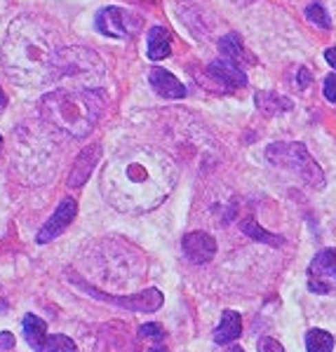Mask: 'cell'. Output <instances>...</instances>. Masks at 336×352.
Segmentation results:
<instances>
[{"label": "cell", "mask_w": 336, "mask_h": 352, "mask_svg": "<svg viewBox=\"0 0 336 352\" xmlns=\"http://www.w3.org/2000/svg\"><path fill=\"white\" fill-rule=\"evenodd\" d=\"M266 157L275 164V167L289 169V172L299 174L313 188H322L324 186V174L313 157L308 155L304 144H273L266 151Z\"/></svg>", "instance_id": "5b68a950"}, {"label": "cell", "mask_w": 336, "mask_h": 352, "mask_svg": "<svg viewBox=\"0 0 336 352\" xmlns=\"http://www.w3.org/2000/svg\"><path fill=\"white\" fill-rule=\"evenodd\" d=\"M141 16L123 8H104L96 14V31L106 38H116V41H127L134 38L141 31Z\"/></svg>", "instance_id": "52a82bcc"}, {"label": "cell", "mask_w": 336, "mask_h": 352, "mask_svg": "<svg viewBox=\"0 0 336 352\" xmlns=\"http://www.w3.org/2000/svg\"><path fill=\"white\" fill-rule=\"evenodd\" d=\"M104 94L99 89H56L41 104V113L52 127L83 139L94 129L104 113Z\"/></svg>", "instance_id": "3957f363"}, {"label": "cell", "mask_w": 336, "mask_h": 352, "mask_svg": "<svg viewBox=\"0 0 336 352\" xmlns=\"http://www.w3.org/2000/svg\"><path fill=\"white\" fill-rule=\"evenodd\" d=\"M0 148H3V136H0Z\"/></svg>", "instance_id": "4dcf8cb0"}, {"label": "cell", "mask_w": 336, "mask_h": 352, "mask_svg": "<svg viewBox=\"0 0 336 352\" xmlns=\"http://www.w3.org/2000/svg\"><path fill=\"white\" fill-rule=\"evenodd\" d=\"M181 247H184L186 258L198 265L209 263L216 254V240L209 232H202V230L189 232V235L184 237V242H181Z\"/></svg>", "instance_id": "9c48e42d"}, {"label": "cell", "mask_w": 336, "mask_h": 352, "mask_svg": "<svg viewBox=\"0 0 336 352\" xmlns=\"http://www.w3.org/2000/svg\"><path fill=\"white\" fill-rule=\"evenodd\" d=\"M99 157H101V144H90L87 148H83L81 155L73 162L71 174H68V186L71 188H83L85 181L90 179V174L94 172Z\"/></svg>", "instance_id": "30bf717a"}, {"label": "cell", "mask_w": 336, "mask_h": 352, "mask_svg": "<svg viewBox=\"0 0 336 352\" xmlns=\"http://www.w3.org/2000/svg\"><path fill=\"white\" fill-rule=\"evenodd\" d=\"M106 66L101 56L87 47H59L52 59V80L71 85V89H94V85L104 80Z\"/></svg>", "instance_id": "277c9868"}, {"label": "cell", "mask_w": 336, "mask_h": 352, "mask_svg": "<svg viewBox=\"0 0 336 352\" xmlns=\"http://www.w3.org/2000/svg\"><path fill=\"white\" fill-rule=\"evenodd\" d=\"M78 214V204L73 197H64V200L59 202V207L54 209V214L50 217L48 223L43 226L41 232H38V242L41 244H48L52 242L54 237H59L61 232H64L68 226L73 223V219H76Z\"/></svg>", "instance_id": "ba28073f"}, {"label": "cell", "mask_w": 336, "mask_h": 352, "mask_svg": "<svg viewBox=\"0 0 336 352\" xmlns=\"http://www.w3.org/2000/svg\"><path fill=\"white\" fill-rule=\"evenodd\" d=\"M219 52L224 54L226 59L235 61L238 66H240V61H244V64H254V61H252V54H249L247 50H244L242 38L238 36V33H229V36L221 38Z\"/></svg>", "instance_id": "2e32d148"}, {"label": "cell", "mask_w": 336, "mask_h": 352, "mask_svg": "<svg viewBox=\"0 0 336 352\" xmlns=\"http://www.w3.org/2000/svg\"><path fill=\"white\" fill-rule=\"evenodd\" d=\"M148 80H151V87L160 96H165V99H184L186 96L184 85L176 80L169 71H165V68H153Z\"/></svg>", "instance_id": "4fadbf2b"}, {"label": "cell", "mask_w": 336, "mask_h": 352, "mask_svg": "<svg viewBox=\"0 0 336 352\" xmlns=\"http://www.w3.org/2000/svg\"><path fill=\"white\" fill-rule=\"evenodd\" d=\"M36 352H76V343L68 336L52 333V336H48L43 340V345Z\"/></svg>", "instance_id": "44dd1931"}, {"label": "cell", "mask_w": 336, "mask_h": 352, "mask_svg": "<svg viewBox=\"0 0 336 352\" xmlns=\"http://www.w3.org/2000/svg\"><path fill=\"white\" fill-rule=\"evenodd\" d=\"M240 228H242V232H244L247 237H252V240H256V242L271 244V247H280V244L284 242L280 235H273V232H269L266 228H261V226L256 223V221H252V219L242 221Z\"/></svg>", "instance_id": "d6986e66"}, {"label": "cell", "mask_w": 336, "mask_h": 352, "mask_svg": "<svg viewBox=\"0 0 336 352\" xmlns=\"http://www.w3.org/2000/svg\"><path fill=\"white\" fill-rule=\"evenodd\" d=\"M324 59H327V64L334 68L336 71V47H329V50H324Z\"/></svg>", "instance_id": "4316f807"}, {"label": "cell", "mask_w": 336, "mask_h": 352, "mask_svg": "<svg viewBox=\"0 0 336 352\" xmlns=\"http://www.w3.org/2000/svg\"><path fill=\"white\" fill-rule=\"evenodd\" d=\"M14 336L10 331H3L0 333V350H14Z\"/></svg>", "instance_id": "484cf974"}, {"label": "cell", "mask_w": 336, "mask_h": 352, "mask_svg": "<svg viewBox=\"0 0 336 352\" xmlns=\"http://www.w3.org/2000/svg\"><path fill=\"white\" fill-rule=\"evenodd\" d=\"M71 282L81 287L85 294H90L92 298L104 300V303H111V305H118V308H125L129 312H156V310H160V305L165 300L158 289H146V292L134 294V296H111V294L99 292V289L90 287L87 282L78 280V277H73V275H71Z\"/></svg>", "instance_id": "8992f818"}, {"label": "cell", "mask_w": 336, "mask_h": 352, "mask_svg": "<svg viewBox=\"0 0 336 352\" xmlns=\"http://www.w3.org/2000/svg\"><path fill=\"white\" fill-rule=\"evenodd\" d=\"M324 96H327L332 104H336V73L324 78Z\"/></svg>", "instance_id": "d4e9b609"}, {"label": "cell", "mask_w": 336, "mask_h": 352, "mask_svg": "<svg viewBox=\"0 0 336 352\" xmlns=\"http://www.w3.org/2000/svg\"><path fill=\"white\" fill-rule=\"evenodd\" d=\"M139 333L144 338H158V340L165 338V329L160 324H156V322H151V324H144V327L139 329Z\"/></svg>", "instance_id": "603a6c76"}, {"label": "cell", "mask_w": 336, "mask_h": 352, "mask_svg": "<svg viewBox=\"0 0 336 352\" xmlns=\"http://www.w3.org/2000/svg\"><path fill=\"white\" fill-rule=\"evenodd\" d=\"M311 280H317L332 289L336 285V249H322L311 261Z\"/></svg>", "instance_id": "7c38bea8"}, {"label": "cell", "mask_w": 336, "mask_h": 352, "mask_svg": "<svg viewBox=\"0 0 336 352\" xmlns=\"http://www.w3.org/2000/svg\"><path fill=\"white\" fill-rule=\"evenodd\" d=\"M24 338L26 343L31 345L33 350H38L43 345V340L48 338V324H45V320L36 315H26L24 317Z\"/></svg>", "instance_id": "e0dca14e"}, {"label": "cell", "mask_w": 336, "mask_h": 352, "mask_svg": "<svg viewBox=\"0 0 336 352\" xmlns=\"http://www.w3.org/2000/svg\"><path fill=\"white\" fill-rule=\"evenodd\" d=\"M306 350L308 352H332L334 350V336L322 329H311L306 336Z\"/></svg>", "instance_id": "ffe728a7"}, {"label": "cell", "mask_w": 336, "mask_h": 352, "mask_svg": "<svg viewBox=\"0 0 336 352\" xmlns=\"http://www.w3.org/2000/svg\"><path fill=\"white\" fill-rule=\"evenodd\" d=\"M52 36L33 16H19L8 28L3 43V68L19 85H43L52 80Z\"/></svg>", "instance_id": "7a4b0ae2"}, {"label": "cell", "mask_w": 336, "mask_h": 352, "mask_svg": "<svg viewBox=\"0 0 336 352\" xmlns=\"http://www.w3.org/2000/svg\"><path fill=\"white\" fill-rule=\"evenodd\" d=\"M256 109H261L266 116H277V113L292 109V101L273 92H261V94H256Z\"/></svg>", "instance_id": "ac0fdd59"}, {"label": "cell", "mask_w": 336, "mask_h": 352, "mask_svg": "<svg viewBox=\"0 0 336 352\" xmlns=\"http://www.w3.org/2000/svg\"><path fill=\"white\" fill-rule=\"evenodd\" d=\"M306 19H308L311 24H315L317 28H324V31L329 28V14L324 12V8L320 3H313L306 8Z\"/></svg>", "instance_id": "7402d4cb"}, {"label": "cell", "mask_w": 336, "mask_h": 352, "mask_svg": "<svg viewBox=\"0 0 336 352\" xmlns=\"http://www.w3.org/2000/svg\"><path fill=\"white\" fill-rule=\"evenodd\" d=\"M226 352H244V350H242V348H238V345H233V348H229Z\"/></svg>", "instance_id": "f546056e"}, {"label": "cell", "mask_w": 336, "mask_h": 352, "mask_svg": "<svg viewBox=\"0 0 336 352\" xmlns=\"http://www.w3.org/2000/svg\"><path fill=\"white\" fill-rule=\"evenodd\" d=\"M242 333V320L240 315H238L235 310H226L224 315H221V322L219 327H216L214 331V343L219 345H229L233 340H238Z\"/></svg>", "instance_id": "5bb4252c"}, {"label": "cell", "mask_w": 336, "mask_h": 352, "mask_svg": "<svg viewBox=\"0 0 336 352\" xmlns=\"http://www.w3.org/2000/svg\"><path fill=\"white\" fill-rule=\"evenodd\" d=\"M256 352H284V350L275 338L266 336V338H259V343H256Z\"/></svg>", "instance_id": "cb8c5ba5"}, {"label": "cell", "mask_w": 336, "mask_h": 352, "mask_svg": "<svg viewBox=\"0 0 336 352\" xmlns=\"http://www.w3.org/2000/svg\"><path fill=\"white\" fill-rule=\"evenodd\" d=\"M5 106H8V96H5V92L0 89V113L5 111Z\"/></svg>", "instance_id": "83f0119b"}, {"label": "cell", "mask_w": 336, "mask_h": 352, "mask_svg": "<svg viewBox=\"0 0 336 352\" xmlns=\"http://www.w3.org/2000/svg\"><path fill=\"white\" fill-rule=\"evenodd\" d=\"M207 73L214 78L216 82L226 85V87H231V89H238V87H244V85H247V76H244V71L231 59L212 61L207 68Z\"/></svg>", "instance_id": "8fae6325"}, {"label": "cell", "mask_w": 336, "mask_h": 352, "mask_svg": "<svg viewBox=\"0 0 336 352\" xmlns=\"http://www.w3.org/2000/svg\"><path fill=\"white\" fill-rule=\"evenodd\" d=\"M151 352H167V350H165L162 345H156V348H151Z\"/></svg>", "instance_id": "f1b7e54d"}, {"label": "cell", "mask_w": 336, "mask_h": 352, "mask_svg": "<svg viewBox=\"0 0 336 352\" xmlns=\"http://www.w3.org/2000/svg\"><path fill=\"white\" fill-rule=\"evenodd\" d=\"M174 167L153 148H129L116 155L104 172L106 197L125 212H146L174 188Z\"/></svg>", "instance_id": "6da1fadb"}, {"label": "cell", "mask_w": 336, "mask_h": 352, "mask_svg": "<svg viewBox=\"0 0 336 352\" xmlns=\"http://www.w3.org/2000/svg\"><path fill=\"white\" fill-rule=\"evenodd\" d=\"M172 54V45H169V33L162 26H153L148 31V59L162 61Z\"/></svg>", "instance_id": "9a60e30c"}]
</instances>
